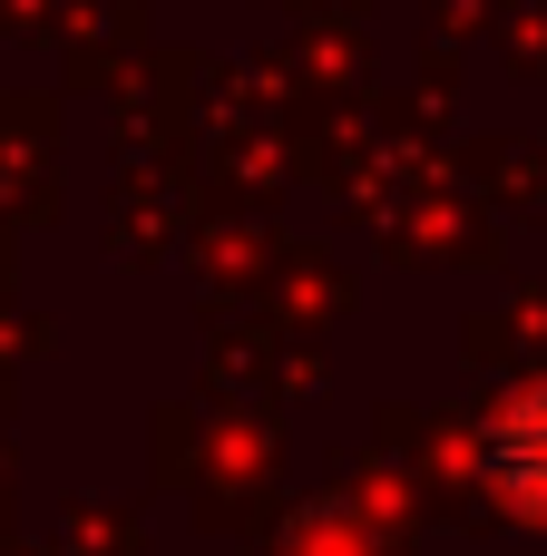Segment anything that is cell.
<instances>
[{
  "label": "cell",
  "mask_w": 547,
  "mask_h": 556,
  "mask_svg": "<svg viewBox=\"0 0 547 556\" xmlns=\"http://www.w3.org/2000/svg\"><path fill=\"white\" fill-rule=\"evenodd\" d=\"M480 469H489V489H499L519 518H547V381H529V391L489 420Z\"/></svg>",
  "instance_id": "cell-1"
}]
</instances>
